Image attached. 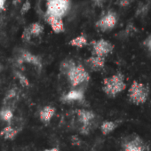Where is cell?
Here are the masks:
<instances>
[{"mask_svg":"<svg viewBox=\"0 0 151 151\" xmlns=\"http://www.w3.org/2000/svg\"><path fill=\"white\" fill-rule=\"evenodd\" d=\"M56 112V109L53 106L47 105L45 106L40 111H39V119L44 124H48L51 122L52 117L54 116Z\"/></svg>","mask_w":151,"mask_h":151,"instance_id":"cell-13","label":"cell"},{"mask_svg":"<svg viewBox=\"0 0 151 151\" xmlns=\"http://www.w3.org/2000/svg\"><path fill=\"white\" fill-rule=\"evenodd\" d=\"M17 94H18L17 90H16L15 88H12L11 90H9V91L7 92L6 99H8V100H10V99H14V98H15V97L17 96Z\"/></svg>","mask_w":151,"mask_h":151,"instance_id":"cell-22","label":"cell"},{"mask_svg":"<svg viewBox=\"0 0 151 151\" xmlns=\"http://www.w3.org/2000/svg\"><path fill=\"white\" fill-rule=\"evenodd\" d=\"M131 2H132V0H118L117 5H119L122 7H125V6H128L131 4Z\"/></svg>","mask_w":151,"mask_h":151,"instance_id":"cell-23","label":"cell"},{"mask_svg":"<svg viewBox=\"0 0 151 151\" xmlns=\"http://www.w3.org/2000/svg\"><path fill=\"white\" fill-rule=\"evenodd\" d=\"M17 134H18V130L16 128H14V126H12L11 124L6 125L1 131V135L6 139H14Z\"/></svg>","mask_w":151,"mask_h":151,"instance_id":"cell-16","label":"cell"},{"mask_svg":"<svg viewBox=\"0 0 151 151\" xmlns=\"http://www.w3.org/2000/svg\"><path fill=\"white\" fill-rule=\"evenodd\" d=\"M64 75L67 76L68 80L73 88H77L90 80V75L84 65L81 63H76L75 61L72 62L71 66Z\"/></svg>","mask_w":151,"mask_h":151,"instance_id":"cell-1","label":"cell"},{"mask_svg":"<svg viewBox=\"0 0 151 151\" xmlns=\"http://www.w3.org/2000/svg\"><path fill=\"white\" fill-rule=\"evenodd\" d=\"M124 149V151H148L147 145L138 136H135L129 140H125Z\"/></svg>","mask_w":151,"mask_h":151,"instance_id":"cell-9","label":"cell"},{"mask_svg":"<svg viewBox=\"0 0 151 151\" xmlns=\"http://www.w3.org/2000/svg\"><path fill=\"white\" fill-rule=\"evenodd\" d=\"M79 123L81 124V132L86 134L90 132L91 126L95 119V114L92 110L88 109H78L76 112Z\"/></svg>","mask_w":151,"mask_h":151,"instance_id":"cell-5","label":"cell"},{"mask_svg":"<svg viewBox=\"0 0 151 151\" xmlns=\"http://www.w3.org/2000/svg\"><path fill=\"white\" fill-rule=\"evenodd\" d=\"M0 118L5 122L11 123V121L14 118V112L12 111V109H10L8 108L4 109L1 110V112H0Z\"/></svg>","mask_w":151,"mask_h":151,"instance_id":"cell-18","label":"cell"},{"mask_svg":"<svg viewBox=\"0 0 151 151\" xmlns=\"http://www.w3.org/2000/svg\"><path fill=\"white\" fill-rule=\"evenodd\" d=\"M144 45H147L148 48H150L151 47V35L145 40V42H144Z\"/></svg>","mask_w":151,"mask_h":151,"instance_id":"cell-24","label":"cell"},{"mask_svg":"<svg viewBox=\"0 0 151 151\" xmlns=\"http://www.w3.org/2000/svg\"><path fill=\"white\" fill-rule=\"evenodd\" d=\"M86 63L91 70L100 71L105 66V57L92 55L86 60Z\"/></svg>","mask_w":151,"mask_h":151,"instance_id":"cell-11","label":"cell"},{"mask_svg":"<svg viewBox=\"0 0 151 151\" xmlns=\"http://www.w3.org/2000/svg\"><path fill=\"white\" fill-rule=\"evenodd\" d=\"M6 6V0H0V13L5 10Z\"/></svg>","mask_w":151,"mask_h":151,"instance_id":"cell-25","label":"cell"},{"mask_svg":"<svg viewBox=\"0 0 151 151\" xmlns=\"http://www.w3.org/2000/svg\"><path fill=\"white\" fill-rule=\"evenodd\" d=\"M22 40H23L24 42H27V43L29 42V41L31 40L32 36H31L30 31H29V29L28 27L24 29V30H23V32H22Z\"/></svg>","mask_w":151,"mask_h":151,"instance_id":"cell-20","label":"cell"},{"mask_svg":"<svg viewBox=\"0 0 151 151\" xmlns=\"http://www.w3.org/2000/svg\"><path fill=\"white\" fill-rule=\"evenodd\" d=\"M91 47H92L93 55H97L101 57H106L107 55L111 53L114 49V45L110 42L105 39H99V40L93 41L91 43Z\"/></svg>","mask_w":151,"mask_h":151,"instance_id":"cell-6","label":"cell"},{"mask_svg":"<svg viewBox=\"0 0 151 151\" xmlns=\"http://www.w3.org/2000/svg\"><path fill=\"white\" fill-rule=\"evenodd\" d=\"M117 17L116 13L112 11H109L104 15H102L95 23V26L103 32H107L111 30L116 24Z\"/></svg>","mask_w":151,"mask_h":151,"instance_id":"cell-7","label":"cell"},{"mask_svg":"<svg viewBox=\"0 0 151 151\" xmlns=\"http://www.w3.org/2000/svg\"><path fill=\"white\" fill-rule=\"evenodd\" d=\"M45 20L48 23V25L52 28V29L54 33L60 34L65 30V26H64V22H63L62 18L45 14Z\"/></svg>","mask_w":151,"mask_h":151,"instance_id":"cell-10","label":"cell"},{"mask_svg":"<svg viewBox=\"0 0 151 151\" xmlns=\"http://www.w3.org/2000/svg\"><path fill=\"white\" fill-rule=\"evenodd\" d=\"M70 7L69 0H46L45 14L63 18Z\"/></svg>","mask_w":151,"mask_h":151,"instance_id":"cell-4","label":"cell"},{"mask_svg":"<svg viewBox=\"0 0 151 151\" xmlns=\"http://www.w3.org/2000/svg\"><path fill=\"white\" fill-rule=\"evenodd\" d=\"M92 1H93V4L96 5V6H101V5L105 2V0H92Z\"/></svg>","mask_w":151,"mask_h":151,"instance_id":"cell-26","label":"cell"},{"mask_svg":"<svg viewBox=\"0 0 151 151\" xmlns=\"http://www.w3.org/2000/svg\"><path fill=\"white\" fill-rule=\"evenodd\" d=\"M15 77L17 78V79L19 80L20 84L23 87H28L29 86V82L28 78L25 77V76L22 73H21L20 71H15Z\"/></svg>","mask_w":151,"mask_h":151,"instance_id":"cell-19","label":"cell"},{"mask_svg":"<svg viewBox=\"0 0 151 151\" xmlns=\"http://www.w3.org/2000/svg\"><path fill=\"white\" fill-rule=\"evenodd\" d=\"M28 28L32 37H37L44 32V26L40 22H32Z\"/></svg>","mask_w":151,"mask_h":151,"instance_id":"cell-17","label":"cell"},{"mask_svg":"<svg viewBox=\"0 0 151 151\" xmlns=\"http://www.w3.org/2000/svg\"><path fill=\"white\" fill-rule=\"evenodd\" d=\"M149 94V88L147 86H145L141 83L134 81L128 91V97L130 101L136 104H143L146 102Z\"/></svg>","mask_w":151,"mask_h":151,"instance_id":"cell-3","label":"cell"},{"mask_svg":"<svg viewBox=\"0 0 151 151\" xmlns=\"http://www.w3.org/2000/svg\"><path fill=\"white\" fill-rule=\"evenodd\" d=\"M118 126V123L115 121H104L101 124V131L102 134L108 135L111 133Z\"/></svg>","mask_w":151,"mask_h":151,"instance_id":"cell-15","label":"cell"},{"mask_svg":"<svg viewBox=\"0 0 151 151\" xmlns=\"http://www.w3.org/2000/svg\"><path fill=\"white\" fill-rule=\"evenodd\" d=\"M149 50H150V52H151V47H150V48H149Z\"/></svg>","mask_w":151,"mask_h":151,"instance_id":"cell-28","label":"cell"},{"mask_svg":"<svg viewBox=\"0 0 151 151\" xmlns=\"http://www.w3.org/2000/svg\"><path fill=\"white\" fill-rule=\"evenodd\" d=\"M126 87L124 83V76L118 72L109 78H106L102 82V90L107 96L110 98L116 97L122 93Z\"/></svg>","mask_w":151,"mask_h":151,"instance_id":"cell-2","label":"cell"},{"mask_svg":"<svg viewBox=\"0 0 151 151\" xmlns=\"http://www.w3.org/2000/svg\"><path fill=\"white\" fill-rule=\"evenodd\" d=\"M17 62L19 64L22 63H29L33 66H35L36 68H37L38 69L42 68V62L41 60L38 56L26 51V50H22L17 59Z\"/></svg>","mask_w":151,"mask_h":151,"instance_id":"cell-8","label":"cell"},{"mask_svg":"<svg viewBox=\"0 0 151 151\" xmlns=\"http://www.w3.org/2000/svg\"><path fill=\"white\" fill-rule=\"evenodd\" d=\"M30 7H31L30 2L27 0V1H25V2L22 4V9H21V14H26L29 11Z\"/></svg>","mask_w":151,"mask_h":151,"instance_id":"cell-21","label":"cell"},{"mask_svg":"<svg viewBox=\"0 0 151 151\" xmlns=\"http://www.w3.org/2000/svg\"><path fill=\"white\" fill-rule=\"evenodd\" d=\"M44 151H60V149H59V147H53L46 148V149H45Z\"/></svg>","mask_w":151,"mask_h":151,"instance_id":"cell-27","label":"cell"},{"mask_svg":"<svg viewBox=\"0 0 151 151\" xmlns=\"http://www.w3.org/2000/svg\"><path fill=\"white\" fill-rule=\"evenodd\" d=\"M88 44L87 38L85 35H79L74 37L68 42V45L73 47H77V48H83Z\"/></svg>","mask_w":151,"mask_h":151,"instance_id":"cell-14","label":"cell"},{"mask_svg":"<svg viewBox=\"0 0 151 151\" xmlns=\"http://www.w3.org/2000/svg\"><path fill=\"white\" fill-rule=\"evenodd\" d=\"M85 98L84 91L81 89H72L63 95L61 101L64 102H74V101H81Z\"/></svg>","mask_w":151,"mask_h":151,"instance_id":"cell-12","label":"cell"}]
</instances>
